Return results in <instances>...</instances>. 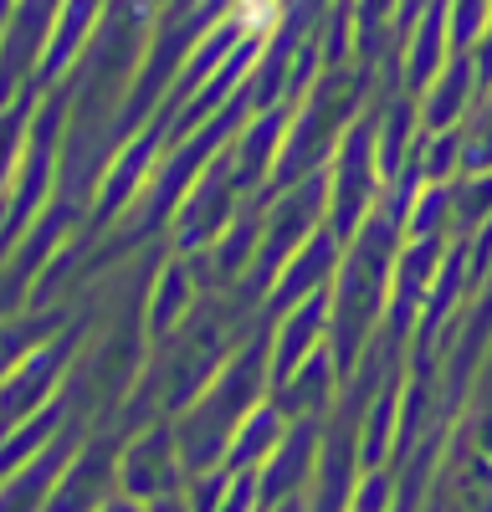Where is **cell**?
Returning a JSON list of instances; mask_svg holds the SVG:
<instances>
[{
	"mask_svg": "<svg viewBox=\"0 0 492 512\" xmlns=\"http://www.w3.org/2000/svg\"><path fill=\"white\" fill-rule=\"evenodd\" d=\"M339 390H344V379L334 369V354L318 349L303 369H293L282 384H272V405L287 420H328V410L339 405Z\"/></svg>",
	"mask_w": 492,
	"mask_h": 512,
	"instance_id": "5b68a950",
	"label": "cell"
},
{
	"mask_svg": "<svg viewBox=\"0 0 492 512\" xmlns=\"http://www.w3.org/2000/svg\"><path fill=\"white\" fill-rule=\"evenodd\" d=\"M318 451H323V420H293L287 425L282 446L272 451V461L257 472L262 482V512L287 502V497H308L313 477H318Z\"/></svg>",
	"mask_w": 492,
	"mask_h": 512,
	"instance_id": "7a4b0ae2",
	"label": "cell"
},
{
	"mask_svg": "<svg viewBox=\"0 0 492 512\" xmlns=\"http://www.w3.org/2000/svg\"><path fill=\"white\" fill-rule=\"evenodd\" d=\"M328 231L349 241L385 200V169L375 149V123H354L328 159Z\"/></svg>",
	"mask_w": 492,
	"mask_h": 512,
	"instance_id": "6da1fadb",
	"label": "cell"
},
{
	"mask_svg": "<svg viewBox=\"0 0 492 512\" xmlns=\"http://www.w3.org/2000/svg\"><path fill=\"white\" fill-rule=\"evenodd\" d=\"M467 88H472L467 67L446 72V77L436 82V98H431V108H426V123H431V134H446V128H451V118H457V113L467 108Z\"/></svg>",
	"mask_w": 492,
	"mask_h": 512,
	"instance_id": "52a82bcc",
	"label": "cell"
},
{
	"mask_svg": "<svg viewBox=\"0 0 492 512\" xmlns=\"http://www.w3.org/2000/svg\"><path fill=\"white\" fill-rule=\"evenodd\" d=\"M339 262H344V241H339L334 231L323 226V231H318V236H313V241H308V246L293 256V262H287V267L277 272V282L267 287V297H272V318L334 287V277H339Z\"/></svg>",
	"mask_w": 492,
	"mask_h": 512,
	"instance_id": "3957f363",
	"label": "cell"
},
{
	"mask_svg": "<svg viewBox=\"0 0 492 512\" xmlns=\"http://www.w3.org/2000/svg\"><path fill=\"white\" fill-rule=\"evenodd\" d=\"M287 420L277 405H272V395L246 415L241 425H236V436H231V446H226V472H262V466L272 461V451L282 446V436H287Z\"/></svg>",
	"mask_w": 492,
	"mask_h": 512,
	"instance_id": "8992f818",
	"label": "cell"
},
{
	"mask_svg": "<svg viewBox=\"0 0 492 512\" xmlns=\"http://www.w3.org/2000/svg\"><path fill=\"white\" fill-rule=\"evenodd\" d=\"M267 333H272V384H282L293 369H303L318 349H328V292L277 313Z\"/></svg>",
	"mask_w": 492,
	"mask_h": 512,
	"instance_id": "277c9868",
	"label": "cell"
}]
</instances>
